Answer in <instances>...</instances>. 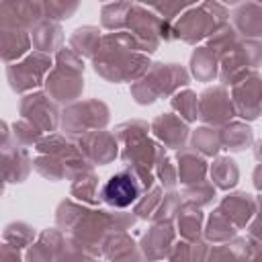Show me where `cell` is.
I'll return each instance as SVG.
<instances>
[{
  "mask_svg": "<svg viewBox=\"0 0 262 262\" xmlns=\"http://www.w3.org/2000/svg\"><path fill=\"white\" fill-rule=\"evenodd\" d=\"M211 176L219 188H231L237 182V166L229 158H217L211 168Z\"/></svg>",
  "mask_w": 262,
  "mask_h": 262,
  "instance_id": "obj_26",
  "label": "cell"
},
{
  "mask_svg": "<svg viewBox=\"0 0 262 262\" xmlns=\"http://www.w3.org/2000/svg\"><path fill=\"white\" fill-rule=\"evenodd\" d=\"M256 160L258 162H262V141L258 143V147H256Z\"/></svg>",
  "mask_w": 262,
  "mask_h": 262,
  "instance_id": "obj_45",
  "label": "cell"
},
{
  "mask_svg": "<svg viewBox=\"0 0 262 262\" xmlns=\"http://www.w3.org/2000/svg\"><path fill=\"white\" fill-rule=\"evenodd\" d=\"M192 145H194L199 151H203V154H207V156H213V154L219 149V145H221V135L215 133V131L209 129V127H201V129H196L194 135H192Z\"/></svg>",
  "mask_w": 262,
  "mask_h": 262,
  "instance_id": "obj_32",
  "label": "cell"
},
{
  "mask_svg": "<svg viewBox=\"0 0 262 262\" xmlns=\"http://www.w3.org/2000/svg\"><path fill=\"white\" fill-rule=\"evenodd\" d=\"M258 203H260V217H262V196H260V201H258Z\"/></svg>",
  "mask_w": 262,
  "mask_h": 262,
  "instance_id": "obj_46",
  "label": "cell"
},
{
  "mask_svg": "<svg viewBox=\"0 0 262 262\" xmlns=\"http://www.w3.org/2000/svg\"><path fill=\"white\" fill-rule=\"evenodd\" d=\"M86 213H88V211L82 209L80 205H74L72 201H63V203L57 207L55 219H57V225H59V227H63V229H74V227L82 221V217H84Z\"/></svg>",
  "mask_w": 262,
  "mask_h": 262,
  "instance_id": "obj_31",
  "label": "cell"
},
{
  "mask_svg": "<svg viewBox=\"0 0 262 262\" xmlns=\"http://www.w3.org/2000/svg\"><path fill=\"white\" fill-rule=\"evenodd\" d=\"M180 209H182V205H180V194H168V196H164L162 199V203H160V207L156 209V213H154V219L158 221V223H170V219L176 215V213H180Z\"/></svg>",
  "mask_w": 262,
  "mask_h": 262,
  "instance_id": "obj_36",
  "label": "cell"
},
{
  "mask_svg": "<svg viewBox=\"0 0 262 262\" xmlns=\"http://www.w3.org/2000/svg\"><path fill=\"white\" fill-rule=\"evenodd\" d=\"M2 262H23L18 248H14L10 244H4L2 246Z\"/></svg>",
  "mask_w": 262,
  "mask_h": 262,
  "instance_id": "obj_42",
  "label": "cell"
},
{
  "mask_svg": "<svg viewBox=\"0 0 262 262\" xmlns=\"http://www.w3.org/2000/svg\"><path fill=\"white\" fill-rule=\"evenodd\" d=\"M227 10L221 4H201L186 14L180 16V20L174 27L176 37H180L186 43H196L199 39L207 37L209 33H215L219 27L225 25Z\"/></svg>",
  "mask_w": 262,
  "mask_h": 262,
  "instance_id": "obj_5",
  "label": "cell"
},
{
  "mask_svg": "<svg viewBox=\"0 0 262 262\" xmlns=\"http://www.w3.org/2000/svg\"><path fill=\"white\" fill-rule=\"evenodd\" d=\"M151 129L168 147H182L188 135V127L176 115H160L151 123Z\"/></svg>",
  "mask_w": 262,
  "mask_h": 262,
  "instance_id": "obj_15",
  "label": "cell"
},
{
  "mask_svg": "<svg viewBox=\"0 0 262 262\" xmlns=\"http://www.w3.org/2000/svg\"><path fill=\"white\" fill-rule=\"evenodd\" d=\"M184 196H186V201H188V205H207L213 196H215V188L209 184V182H205V180H201V182H196V184H190L186 190H184Z\"/></svg>",
  "mask_w": 262,
  "mask_h": 262,
  "instance_id": "obj_35",
  "label": "cell"
},
{
  "mask_svg": "<svg viewBox=\"0 0 262 262\" xmlns=\"http://www.w3.org/2000/svg\"><path fill=\"white\" fill-rule=\"evenodd\" d=\"M41 133L33 123H29L27 119H20L18 123L12 125V137L16 143L20 145H37L41 141Z\"/></svg>",
  "mask_w": 262,
  "mask_h": 262,
  "instance_id": "obj_34",
  "label": "cell"
},
{
  "mask_svg": "<svg viewBox=\"0 0 262 262\" xmlns=\"http://www.w3.org/2000/svg\"><path fill=\"white\" fill-rule=\"evenodd\" d=\"M108 121V108L98 100L76 102L61 113V127L68 133H82L88 129H102Z\"/></svg>",
  "mask_w": 262,
  "mask_h": 262,
  "instance_id": "obj_7",
  "label": "cell"
},
{
  "mask_svg": "<svg viewBox=\"0 0 262 262\" xmlns=\"http://www.w3.org/2000/svg\"><path fill=\"white\" fill-rule=\"evenodd\" d=\"M207 164L201 156H196L190 149H180L178 151V174L184 184H196L205 178Z\"/></svg>",
  "mask_w": 262,
  "mask_h": 262,
  "instance_id": "obj_20",
  "label": "cell"
},
{
  "mask_svg": "<svg viewBox=\"0 0 262 262\" xmlns=\"http://www.w3.org/2000/svg\"><path fill=\"white\" fill-rule=\"evenodd\" d=\"M172 106L180 113V117H184L186 121H194L199 117V100L196 94L190 90H184L180 94H176L172 98Z\"/></svg>",
  "mask_w": 262,
  "mask_h": 262,
  "instance_id": "obj_33",
  "label": "cell"
},
{
  "mask_svg": "<svg viewBox=\"0 0 262 262\" xmlns=\"http://www.w3.org/2000/svg\"><path fill=\"white\" fill-rule=\"evenodd\" d=\"M201 223H203V213L194 207V205H186L180 209V215H178V227H180V233L186 237V239H196L199 233H201Z\"/></svg>",
  "mask_w": 262,
  "mask_h": 262,
  "instance_id": "obj_24",
  "label": "cell"
},
{
  "mask_svg": "<svg viewBox=\"0 0 262 262\" xmlns=\"http://www.w3.org/2000/svg\"><path fill=\"white\" fill-rule=\"evenodd\" d=\"M31 35L20 29H0V49L2 59L6 66L14 63L18 57H23L31 47Z\"/></svg>",
  "mask_w": 262,
  "mask_h": 262,
  "instance_id": "obj_16",
  "label": "cell"
},
{
  "mask_svg": "<svg viewBox=\"0 0 262 262\" xmlns=\"http://www.w3.org/2000/svg\"><path fill=\"white\" fill-rule=\"evenodd\" d=\"M45 6V18L49 20H61L68 18L76 10V2H43Z\"/></svg>",
  "mask_w": 262,
  "mask_h": 262,
  "instance_id": "obj_37",
  "label": "cell"
},
{
  "mask_svg": "<svg viewBox=\"0 0 262 262\" xmlns=\"http://www.w3.org/2000/svg\"><path fill=\"white\" fill-rule=\"evenodd\" d=\"M25 262H55V252L43 244L41 239L37 244H31L25 256Z\"/></svg>",
  "mask_w": 262,
  "mask_h": 262,
  "instance_id": "obj_38",
  "label": "cell"
},
{
  "mask_svg": "<svg viewBox=\"0 0 262 262\" xmlns=\"http://www.w3.org/2000/svg\"><path fill=\"white\" fill-rule=\"evenodd\" d=\"M133 49H139V45L131 33H111L102 37L100 49L94 55V70L113 82L141 78L143 72H147L149 61L147 57L133 53Z\"/></svg>",
  "mask_w": 262,
  "mask_h": 262,
  "instance_id": "obj_1",
  "label": "cell"
},
{
  "mask_svg": "<svg viewBox=\"0 0 262 262\" xmlns=\"http://www.w3.org/2000/svg\"><path fill=\"white\" fill-rule=\"evenodd\" d=\"M72 194L80 201H86V203H94L96 201V176L88 170L80 176L74 178V184H72Z\"/></svg>",
  "mask_w": 262,
  "mask_h": 262,
  "instance_id": "obj_30",
  "label": "cell"
},
{
  "mask_svg": "<svg viewBox=\"0 0 262 262\" xmlns=\"http://www.w3.org/2000/svg\"><path fill=\"white\" fill-rule=\"evenodd\" d=\"M45 92H33L23 96L20 100V115L29 123H33L39 131H55L59 123V113L55 104L49 100Z\"/></svg>",
  "mask_w": 262,
  "mask_h": 262,
  "instance_id": "obj_9",
  "label": "cell"
},
{
  "mask_svg": "<svg viewBox=\"0 0 262 262\" xmlns=\"http://www.w3.org/2000/svg\"><path fill=\"white\" fill-rule=\"evenodd\" d=\"M151 174L147 170H139V168H129L123 170L115 176H111L106 180V184L102 186V201L115 209H125L131 203H135L143 190H147L151 186Z\"/></svg>",
  "mask_w": 262,
  "mask_h": 262,
  "instance_id": "obj_3",
  "label": "cell"
},
{
  "mask_svg": "<svg viewBox=\"0 0 262 262\" xmlns=\"http://www.w3.org/2000/svg\"><path fill=\"white\" fill-rule=\"evenodd\" d=\"M233 104L235 113L244 119H256L262 111V80L256 72L246 74L233 84Z\"/></svg>",
  "mask_w": 262,
  "mask_h": 262,
  "instance_id": "obj_11",
  "label": "cell"
},
{
  "mask_svg": "<svg viewBox=\"0 0 262 262\" xmlns=\"http://www.w3.org/2000/svg\"><path fill=\"white\" fill-rule=\"evenodd\" d=\"M45 18L43 2H2L0 4V23L2 29H35Z\"/></svg>",
  "mask_w": 262,
  "mask_h": 262,
  "instance_id": "obj_10",
  "label": "cell"
},
{
  "mask_svg": "<svg viewBox=\"0 0 262 262\" xmlns=\"http://www.w3.org/2000/svg\"><path fill=\"white\" fill-rule=\"evenodd\" d=\"M168 258H170V262H190V248H188V244L180 242V244L172 246Z\"/></svg>",
  "mask_w": 262,
  "mask_h": 262,
  "instance_id": "obj_41",
  "label": "cell"
},
{
  "mask_svg": "<svg viewBox=\"0 0 262 262\" xmlns=\"http://www.w3.org/2000/svg\"><path fill=\"white\" fill-rule=\"evenodd\" d=\"M256 209V203L252 199V194H246V192H235V194H229L223 199L219 211L235 225V227H244L248 223V219L252 217Z\"/></svg>",
  "mask_w": 262,
  "mask_h": 262,
  "instance_id": "obj_17",
  "label": "cell"
},
{
  "mask_svg": "<svg viewBox=\"0 0 262 262\" xmlns=\"http://www.w3.org/2000/svg\"><path fill=\"white\" fill-rule=\"evenodd\" d=\"M219 135H221V143L233 151L246 149L252 143V129L244 123H229Z\"/></svg>",
  "mask_w": 262,
  "mask_h": 262,
  "instance_id": "obj_23",
  "label": "cell"
},
{
  "mask_svg": "<svg viewBox=\"0 0 262 262\" xmlns=\"http://www.w3.org/2000/svg\"><path fill=\"white\" fill-rule=\"evenodd\" d=\"M33 166L41 176H45L49 180H59L66 176V162L59 158H53V156H41L39 154L35 158Z\"/></svg>",
  "mask_w": 262,
  "mask_h": 262,
  "instance_id": "obj_28",
  "label": "cell"
},
{
  "mask_svg": "<svg viewBox=\"0 0 262 262\" xmlns=\"http://www.w3.org/2000/svg\"><path fill=\"white\" fill-rule=\"evenodd\" d=\"M78 145H80V151L96 164H108L117 156V139L106 131L84 133Z\"/></svg>",
  "mask_w": 262,
  "mask_h": 262,
  "instance_id": "obj_13",
  "label": "cell"
},
{
  "mask_svg": "<svg viewBox=\"0 0 262 262\" xmlns=\"http://www.w3.org/2000/svg\"><path fill=\"white\" fill-rule=\"evenodd\" d=\"M250 237H252L256 244H262V217L256 219V221L250 225Z\"/></svg>",
  "mask_w": 262,
  "mask_h": 262,
  "instance_id": "obj_43",
  "label": "cell"
},
{
  "mask_svg": "<svg viewBox=\"0 0 262 262\" xmlns=\"http://www.w3.org/2000/svg\"><path fill=\"white\" fill-rule=\"evenodd\" d=\"M33 237H35V229L25 221H12L4 227V244H10L18 250L31 246Z\"/></svg>",
  "mask_w": 262,
  "mask_h": 262,
  "instance_id": "obj_25",
  "label": "cell"
},
{
  "mask_svg": "<svg viewBox=\"0 0 262 262\" xmlns=\"http://www.w3.org/2000/svg\"><path fill=\"white\" fill-rule=\"evenodd\" d=\"M100 35H98V29L94 27H82V29H76L74 35L70 37V45H72V51H76L78 55H96V51L100 49Z\"/></svg>",
  "mask_w": 262,
  "mask_h": 262,
  "instance_id": "obj_21",
  "label": "cell"
},
{
  "mask_svg": "<svg viewBox=\"0 0 262 262\" xmlns=\"http://www.w3.org/2000/svg\"><path fill=\"white\" fill-rule=\"evenodd\" d=\"M172 239H174V229L170 227V223H158L145 233L141 242V250L149 260H158L170 254Z\"/></svg>",
  "mask_w": 262,
  "mask_h": 262,
  "instance_id": "obj_14",
  "label": "cell"
},
{
  "mask_svg": "<svg viewBox=\"0 0 262 262\" xmlns=\"http://www.w3.org/2000/svg\"><path fill=\"white\" fill-rule=\"evenodd\" d=\"M2 174L6 182H23L31 172V158L27 149L14 141L12 131H8V125H2Z\"/></svg>",
  "mask_w": 262,
  "mask_h": 262,
  "instance_id": "obj_8",
  "label": "cell"
},
{
  "mask_svg": "<svg viewBox=\"0 0 262 262\" xmlns=\"http://www.w3.org/2000/svg\"><path fill=\"white\" fill-rule=\"evenodd\" d=\"M192 74L199 80H213L217 76V55L209 47H199L190 57Z\"/></svg>",
  "mask_w": 262,
  "mask_h": 262,
  "instance_id": "obj_22",
  "label": "cell"
},
{
  "mask_svg": "<svg viewBox=\"0 0 262 262\" xmlns=\"http://www.w3.org/2000/svg\"><path fill=\"white\" fill-rule=\"evenodd\" d=\"M254 184H256L258 190H262V164L254 170Z\"/></svg>",
  "mask_w": 262,
  "mask_h": 262,
  "instance_id": "obj_44",
  "label": "cell"
},
{
  "mask_svg": "<svg viewBox=\"0 0 262 262\" xmlns=\"http://www.w3.org/2000/svg\"><path fill=\"white\" fill-rule=\"evenodd\" d=\"M158 174H160L164 186H168V188L174 186V182H176V174H174V168L170 166V162H168L166 158H162V160L158 162Z\"/></svg>",
  "mask_w": 262,
  "mask_h": 262,
  "instance_id": "obj_40",
  "label": "cell"
},
{
  "mask_svg": "<svg viewBox=\"0 0 262 262\" xmlns=\"http://www.w3.org/2000/svg\"><path fill=\"white\" fill-rule=\"evenodd\" d=\"M61 27L55 23V20H49V18H43L33 31H31V41H33V47L39 51V53H51V51H59V45H61Z\"/></svg>",
  "mask_w": 262,
  "mask_h": 262,
  "instance_id": "obj_18",
  "label": "cell"
},
{
  "mask_svg": "<svg viewBox=\"0 0 262 262\" xmlns=\"http://www.w3.org/2000/svg\"><path fill=\"white\" fill-rule=\"evenodd\" d=\"M235 29L246 37H262V6L260 4H242L233 12Z\"/></svg>",
  "mask_w": 262,
  "mask_h": 262,
  "instance_id": "obj_19",
  "label": "cell"
},
{
  "mask_svg": "<svg viewBox=\"0 0 262 262\" xmlns=\"http://www.w3.org/2000/svg\"><path fill=\"white\" fill-rule=\"evenodd\" d=\"M82 70H84V63L76 51L59 49L55 68L45 78L47 94L59 102H70V100L78 98L82 92V86H84Z\"/></svg>",
  "mask_w": 262,
  "mask_h": 262,
  "instance_id": "obj_2",
  "label": "cell"
},
{
  "mask_svg": "<svg viewBox=\"0 0 262 262\" xmlns=\"http://www.w3.org/2000/svg\"><path fill=\"white\" fill-rule=\"evenodd\" d=\"M133 4H106L102 8V25L106 29H121L123 25H127L129 20V12H131Z\"/></svg>",
  "mask_w": 262,
  "mask_h": 262,
  "instance_id": "obj_29",
  "label": "cell"
},
{
  "mask_svg": "<svg viewBox=\"0 0 262 262\" xmlns=\"http://www.w3.org/2000/svg\"><path fill=\"white\" fill-rule=\"evenodd\" d=\"M233 115H235V106H233V100L229 98V94L225 92V88L215 86V88H207L201 94L199 117L205 123H209V125H225Z\"/></svg>",
  "mask_w": 262,
  "mask_h": 262,
  "instance_id": "obj_12",
  "label": "cell"
},
{
  "mask_svg": "<svg viewBox=\"0 0 262 262\" xmlns=\"http://www.w3.org/2000/svg\"><path fill=\"white\" fill-rule=\"evenodd\" d=\"M160 199H162V190H160V188H151L149 194H145V199L139 201V205L135 207V213H137L139 217H147V215L154 217V213H156V205L162 203Z\"/></svg>",
  "mask_w": 262,
  "mask_h": 262,
  "instance_id": "obj_39",
  "label": "cell"
},
{
  "mask_svg": "<svg viewBox=\"0 0 262 262\" xmlns=\"http://www.w3.org/2000/svg\"><path fill=\"white\" fill-rule=\"evenodd\" d=\"M235 225L217 209L213 215H211V219H209V225H207V237L211 239V242H227V239H231L233 235H235V229H233Z\"/></svg>",
  "mask_w": 262,
  "mask_h": 262,
  "instance_id": "obj_27",
  "label": "cell"
},
{
  "mask_svg": "<svg viewBox=\"0 0 262 262\" xmlns=\"http://www.w3.org/2000/svg\"><path fill=\"white\" fill-rule=\"evenodd\" d=\"M49 66H51V57L39 51L29 53L23 61H14L6 66V78H8L10 88L18 94L37 88L39 84L45 82L43 78L49 72Z\"/></svg>",
  "mask_w": 262,
  "mask_h": 262,
  "instance_id": "obj_6",
  "label": "cell"
},
{
  "mask_svg": "<svg viewBox=\"0 0 262 262\" xmlns=\"http://www.w3.org/2000/svg\"><path fill=\"white\" fill-rule=\"evenodd\" d=\"M186 82H188V76L180 66L154 63V68L147 72V76L143 80H139L137 84H133L131 92L137 102L147 104V102H154L160 94H170Z\"/></svg>",
  "mask_w": 262,
  "mask_h": 262,
  "instance_id": "obj_4",
  "label": "cell"
}]
</instances>
